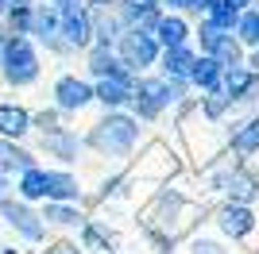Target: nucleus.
Segmentation results:
<instances>
[{
  "label": "nucleus",
  "instance_id": "f257e3e1",
  "mask_svg": "<svg viewBox=\"0 0 259 254\" xmlns=\"http://www.w3.org/2000/svg\"><path fill=\"white\" fill-rule=\"evenodd\" d=\"M0 74L12 89H23V85L39 81V54H35L31 39L27 35H4V62H0Z\"/></svg>",
  "mask_w": 259,
  "mask_h": 254
},
{
  "label": "nucleus",
  "instance_id": "f03ea898",
  "mask_svg": "<svg viewBox=\"0 0 259 254\" xmlns=\"http://www.w3.org/2000/svg\"><path fill=\"white\" fill-rule=\"evenodd\" d=\"M140 139V119L136 116H120V112H108L93 135H89V147H97L101 154H128Z\"/></svg>",
  "mask_w": 259,
  "mask_h": 254
},
{
  "label": "nucleus",
  "instance_id": "7ed1b4c3",
  "mask_svg": "<svg viewBox=\"0 0 259 254\" xmlns=\"http://www.w3.org/2000/svg\"><path fill=\"white\" fill-rule=\"evenodd\" d=\"M159 54H162V46L155 42L151 31H124L120 42H116V58H120V66H124L128 74H140V70L155 66Z\"/></svg>",
  "mask_w": 259,
  "mask_h": 254
},
{
  "label": "nucleus",
  "instance_id": "20e7f679",
  "mask_svg": "<svg viewBox=\"0 0 259 254\" xmlns=\"http://www.w3.org/2000/svg\"><path fill=\"white\" fill-rule=\"evenodd\" d=\"M58 31H62V39L70 42L74 50H85L89 42H93V12H89L81 0L58 8Z\"/></svg>",
  "mask_w": 259,
  "mask_h": 254
},
{
  "label": "nucleus",
  "instance_id": "39448f33",
  "mask_svg": "<svg viewBox=\"0 0 259 254\" xmlns=\"http://www.w3.org/2000/svg\"><path fill=\"white\" fill-rule=\"evenodd\" d=\"M166 104H170L166 100V77H143V81H136V93H132L136 119H159Z\"/></svg>",
  "mask_w": 259,
  "mask_h": 254
},
{
  "label": "nucleus",
  "instance_id": "423d86ee",
  "mask_svg": "<svg viewBox=\"0 0 259 254\" xmlns=\"http://www.w3.org/2000/svg\"><path fill=\"white\" fill-rule=\"evenodd\" d=\"M0 212H4V220H8L23 239H31V243H39V239L47 235L43 216H35V212L27 208V201H12V197H4V201H0Z\"/></svg>",
  "mask_w": 259,
  "mask_h": 254
},
{
  "label": "nucleus",
  "instance_id": "0eeeda50",
  "mask_svg": "<svg viewBox=\"0 0 259 254\" xmlns=\"http://www.w3.org/2000/svg\"><path fill=\"white\" fill-rule=\"evenodd\" d=\"M221 93L236 108L251 104V100H259V77L251 74L248 66H232V70H225V77H221Z\"/></svg>",
  "mask_w": 259,
  "mask_h": 254
},
{
  "label": "nucleus",
  "instance_id": "6e6552de",
  "mask_svg": "<svg viewBox=\"0 0 259 254\" xmlns=\"http://www.w3.org/2000/svg\"><path fill=\"white\" fill-rule=\"evenodd\" d=\"M54 104L62 112H81V108L93 104V85L74 77V74H62L54 81Z\"/></svg>",
  "mask_w": 259,
  "mask_h": 254
},
{
  "label": "nucleus",
  "instance_id": "1a4fd4ad",
  "mask_svg": "<svg viewBox=\"0 0 259 254\" xmlns=\"http://www.w3.org/2000/svg\"><path fill=\"white\" fill-rule=\"evenodd\" d=\"M132 93H136V77H132L128 70H124V74H116V77H105V81L93 85V100H101L108 112H116V108L132 104Z\"/></svg>",
  "mask_w": 259,
  "mask_h": 254
},
{
  "label": "nucleus",
  "instance_id": "9d476101",
  "mask_svg": "<svg viewBox=\"0 0 259 254\" xmlns=\"http://www.w3.org/2000/svg\"><path fill=\"white\" fill-rule=\"evenodd\" d=\"M221 231L228 235V239H244V235L255 231V212L244 208V204H228V208H221Z\"/></svg>",
  "mask_w": 259,
  "mask_h": 254
},
{
  "label": "nucleus",
  "instance_id": "9b49d317",
  "mask_svg": "<svg viewBox=\"0 0 259 254\" xmlns=\"http://www.w3.org/2000/svg\"><path fill=\"white\" fill-rule=\"evenodd\" d=\"M39 162H35L31 150H23L20 143H12V139H0V177L4 173H27V169H35Z\"/></svg>",
  "mask_w": 259,
  "mask_h": 254
},
{
  "label": "nucleus",
  "instance_id": "f8f14e48",
  "mask_svg": "<svg viewBox=\"0 0 259 254\" xmlns=\"http://www.w3.org/2000/svg\"><path fill=\"white\" fill-rule=\"evenodd\" d=\"M225 193L232 197V204L251 208V201L259 197V177H255V173H248V169H232L228 181H225Z\"/></svg>",
  "mask_w": 259,
  "mask_h": 254
},
{
  "label": "nucleus",
  "instance_id": "ddd939ff",
  "mask_svg": "<svg viewBox=\"0 0 259 254\" xmlns=\"http://www.w3.org/2000/svg\"><path fill=\"white\" fill-rule=\"evenodd\" d=\"M43 150L51 154V158H58V162H77V154H81V139L62 127V131L43 135Z\"/></svg>",
  "mask_w": 259,
  "mask_h": 254
},
{
  "label": "nucleus",
  "instance_id": "4468645a",
  "mask_svg": "<svg viewBox=\"0 0 259 254\" xmlns=\"http://www.w3.org/2000/svg\"><path fill=\"white\" fill-rule=\"evenodd\" d=\"M159 62H162V77H182V81H190L197 54L190 50V46H170V50L159 54Z\"/></svg>",
  "mask_w": 259,
  "mask_h": 254
},
{
  "label": "nucleus",
  "instance_id": "2eb2a0df",
  "mask_svg": "<svg viewBox=\"0 0 259 254\" xmlns=\"http://www.w3.org/2000/svg\"><path fill=\"white\" fill-rule=\"evenodd\" d=\"M47 197L54 204H70L81 197V185H77L74 173H62V169H47Z\"/></svg>",
  "mask_w": 259,
  "mask_h": 254
},
{
  "label": "nucleus",
  "instance_id": "dca6fc26",
  "mask_svg": "<svg viewBox=\"0 0 259 254\" xmlns=\"http://www.w3.org/2000/svg\"><path fill=\"white\" fill-rule=\"evenodd\" d=\"M27 131H31V112H27V108H20V104H0V135L16 143V139L27 135Z\"/></svg>",
  "mask_w": 259,
  "mask_h": 254
},
{
  "label": "nucleus",
  "instance_id": "f3484780",
  "mask_svg": "<svg viewBox=\"0 0 259 254\" xmlns=\"http://www.w3.org/2000/svg\"><path fill=\"white\" fill-rule=\"evenodd\" d=\"M155 42H159L162 50H170V46H186V35H190V27H186L182 16H162L159 23H155Z\"/></svg>",
  "mask_w": 259,
  "mask_h": 254
},
{
  "label": "nucleus",
  "instance_id": "a211bd4d",
  "mask_svg": "<svg viewBox=\"0 0 259 254\" xmlns=\"http://www.w3.org/2000/svg\"><path fill=\"white\" fill-rule=\"evenodd\" d=\"M221 77H225V66L217 62V58H209V54H201V58L194 62L190 85H197L201 93H213V89H221Z\"/></svg>",
  "mask_w": 259,
  "mask_h": 254
},
{
  "label": "nucleus",
  "instance_id": "6ab92c4d",
  "mask_svg": "<svg viewBox=\"0 0 259 254\" xmlns=\"http://www.w3.org/2000/svg\"><path fill=\"white\" fill-rule=\"evenodd\" d=\"M89 74L97 77V81L124 74V66H120L116 50H112V46H97V42H93V46H89Z\"/></svg>",
  "mask_w": 259,
  "mask_h": 254
},
{
  "label": "nucleus",
  "instance_id": "aec40b11",
  "mask_svg": "<svg viewBox=\"0 0 259 254\" xmlns=\"http://www.w3.org/2000/svg\"><path fill=\"white\" fill-rule=\"evenodd\" d=\"M178 212H182V197L170 193V189L159 193V204H155V212H151V227H174Z\"/></svg>",
  "mask_w": 259,
  "mask_h": 254
},
{
  "label": "nucleus",
  "instance_id": "412c9836",
  "mask_svg": "<svg viewBox=\"0 0 259 254\" xmlns=\"http://www.w3.org/2000/svg\"><path fill=\"white\" fill-rule=\"evenodd\" d=\"M232 150L236 154H255L259 150V116H251L248 123H240L232 131Z\"/></svg>",
  "mask_w": 259,
  "mask_h": 254
},
{
  "label": "nucleus",
  "instance_id": "4be33fe9",
  "mask_svg": "<svg viewBox=\"0 0 259 254\" xmlns=\"http://www.w3.org/2000/svg\"><path fill=\"white\" fill-rule=\"evenodd\" d=\"M236 42L240 46H251L255 50L259 46V8H248V12H240V20H236Z\"/></svg>",
  "mask_w": 259,
  "mask_h": 254
},
{
  "label": "nucleus",
  "instance_id": "5701e85b",
  "mask_svg": "<svg viewBox=\"0 0 259 254\" xmlns=\"http://www.w3.org/2000/svg\"><path fill=\"white\" fill-rule=\"evenodd\" d=\"M20 201H39V197H47V169H27V173H20Z\"/></svg>",
  "mask_w": 259,
  "mask_h": 254
},
{
  "label": "nucleus",
  "instance_id": "b1692460",
  "mask_svg": "<svg viewBox=\"0 0 259 254\" xmlns=\"http://www.w3.org/2000/svg\"><path fill=\"white\" fill-rule=\"evenodd\" d=\"M31 35L39 42L51 39V35H58V8H35L31 12Z\"/></svg>",
  "mask_w": 259,
  "mask_h": 254
},
{
  "label": "nucleus",
  "instance_id": "393cba45",
  "mask_svg": "<svg viewBox=\"0 0 259 254\" xmlns=\"http://www.w3.org/2000/svg\"><path fill=\"white\" fill-rule=\"evenodd\" d=\"M43 223H54V227H74V223H81V216H77V208H70V204H47L43 208Z\"/></svg>",
  "mask_w": 259,
  "mask_h": 254
},
{
  "label": "nucleus",
  "instance_id": "a878e982",
  "mask_svg": "<svg viewBox=\"0 0 259 254\" xmlns=\"http://www.w3.org/2000/svg\"><path fill=\"white\" fill-rule=\"evenodd\" d=\"M232 108H236V104H232V100H228V96L221 93V89H213V93H205V96H201V112H205L209 119H225L228 112H232Z\"/></svg>",
  "mask_w": 259,
  "mask_h": 254
},
{
  "label": "nucleus",
  "instance_id": "bb28decb",
  "mask_svg": "<svg viewBox=\"0 0 259 254\" xmlns=\"http://www.w3.org/2000/svg\"><path fill=\"white\" fill-rule=\"evenodd\" d=\"M228 35H232V31H221V27H213L209 20H201V27H197V42H201V54H209V58H213L217 46H221Z\"/></svg>",
  "mask_w": 259,
  "mask_h": 254
},
{
  "label": "nucleus",
  "instance_id": "cd10ccee",
  "mask_svg": "<svg viewBox=\"0 0 259 254\" xmlns=\"http://www.w3.org/2000/svg\"><path fill=\"white\" fill-rule=\"evenodd\" d=\"M217 62L225 66V70H232V66H244V46H240L236 39H232V35H228L225 42H221V46H217V54H213Z\"/></svg>",
  "mask_w": 259,
  "mask_h": 254
},
{
  "label": "nucleus",
  "instance_id": "c85d7f7f",
  "mask_svg": "<svg viewBox=\"0 0 259 254\" xmlns=\"http://www.w3.org/2000/svg\"><path fill=\"white\" fill-rule=\"evenodd\" d=\"M81 246H89V250H108V235L101 231L97 223H85V227H81Z\"/></svg>",
  "mask_w": 259,
  "mask_h": 254
},
{
  "label": "nucleus",
  "instance_id": "c756f323",
  "mask_svg": "<svg viewBox=\"0 0 259 254\" xmlns=\"http://www.w3.org/2000/svg\"><path fill=\"white\" fill-rule=\"evenodd\" d=\"M31 127H39L43 135H51V131H62V123H58V112H39V116H31Z\"/></svg>",
  "mask_w": 259,
  "mask_h": 254
},
{
  "label": "nucleus",
  "instance_id": "7c9ffc66",
  "mask_svg": "<svg viewBox=\"0 0 259 254\" xmlns=\"http://www.w3.org/2000/svg\"><path fill=\"white\" fill-rule=\"evenodd\" d=\"M190 250H194V254H228L225 246H221V243H213V239H197V243L190 246Z\"/></svg>",
  "mask_w": 259,
  "mask_h": 254
},
{
  "label": "nucleus",
  "instance_id": "2f4dec72",
  "mask_svg": "<svg viewBox=\"0 0 259 254\" xmlns=\"http://www.w3.org/2000/svg\"><path fill=\"white\" fill-rule=\"evenodd\" d=\"M221 4H225L228 12H236V16H240V12H248V8H255V0H221Z\"/></svg>",
  "mask_w": 259,
  "mask_h": 254
},
{
  "label": "nucleus",
  "instance_id": "473e14b6",
  "mask_svg": "<svg viewBox=\"0 0 259 254\" xmlns=\"http://www.w3.org/2000/svg\"><path fill=\"white\" fill-rule=\"evenodd\" d=\"M166 8H174V12H194L197 8V0H162Z\"/></svg>",
  "mask_w": 259,
  "mask_h": 254
},
{
  "label": "nucleus",
  "instance_id": "72a5a7b5",
  "mask_svg": "<svg viewBox=\"0 0 259 254\" xmlns=\"http://www.w3.org/2000/svg\"><path fill=\"white\" fill-rule=\"evenodd\" d=\"M47 254H81V246H77V243H54Z\"/></svg>",
  "mask_w": 259,
  "mask_h": 254
},
{
  "label": "nucleus",
  "instance_id": "f704fd0d",
  "mask_svg": "<svg viewBox=\"0 0 259 254\" xmlns=\"http://www.w3.org/2000/svg\"><path fill=\"white\" fill-rule=\"evenodd\" d=\"M217 4H221V0H197V8H194V12H197V16H201V20H205L209 12L217 8Z\"/></svg>",
  "mask_w": 259,
  "mask_h": 254
},
{
  "label": "nucleus",
  "instance_id": "c9c22d12",
  "mask_svg": "<svg viewBox=\"0 0 259 254\" xmlns=\"http://www.w3.org/2000/svg\"><path fill=\"white\" fill-rule=\"evenodd\" d=\"M81 4H93V8L101 12V8H112V4H116V0H81Z\"/></svg>",
  "mask_w": 259,
  "mask_h": 254
},
{
  "label": "nucleus",
  "instance_id": "e433bc0d",
  "mask_svg": "<svg viewBox=\"0 0 259 254\" xmlns=\"http://www.w3.org/2000/svg\"><path fill=\"white\" fill-rule=\"evenodd\" d=\"M8 189H12V185H8V181H4V177H0V201L8 197Z\"/></svg>",
  "mask_w": 259,
  "mask_h": 254
},
{
  "label": "nucleus",
  "instance_id": "4c0bfd02",
  "mask_svg": "<svg viewBox=\"0 0 259 254\" xmlns=\"http://www.w3.org/2000/svg\"><path fill=\"white\" fill-rule=\"evenodd\" d=\"M51 8H66V4H74V0H47Z\"/></svg>",
  "mask_w": 259,
  "mask_h": 254
},
{
  "label": "nucleus",
  "instance_id": "58836bf2",
  "mask_svg": "<svg viewBox=\"0 0 259 254\" xmlns=\"http://www.w3.org/2000/svg\"><path fill=\"white\" fill-rule=\"evenodd\" d=\"M8 8H12V0H0V16H8Z\"/></svg>",
  "mask_w": 259,
  "mask_h": 254
},
{
  "label": "nucleus",
  "instance_id": "ea45409f",
  "mask_svg": "<svg viewBox=\"0 0 259 254\" xmlns=\"http://www.w3.org/2000/svg\"><path fill=\"white\" fill-rule=\"evenodd\" d=\"M0 62H4V35H0Z\"/></svg>",
  "mask_w": 259,
  "mask_h": 254
},
{
  "label": "nucleus",
  "instance_id": "a19ab883",
  "mask_svg": "<svg viewBox=\"0 0 259 254\" xmlns=\"http://www.w3.org/2000/svg\"><path fill=\"white\" fill-rule=\"evenodd\" d=\"M108 254H112V250H108Z\"/></svg>",
  "mask_w": 259,
  "mask_h": 254
},
{
  "label": "nucleus",
  "instance_id": "79ce46f5",
  "mask_svg": "<svg viewBox=\"0 0 259 254\" xmlns=\"http://www.w3.org/2000/svg\"><path fill=\"white\" fill-rule=\"evenodd\" d=\"M255 254H259V250H255Z\"/></svg>",
  "mask_w": 259,
  "mask_h": 254
}]
</instances>
